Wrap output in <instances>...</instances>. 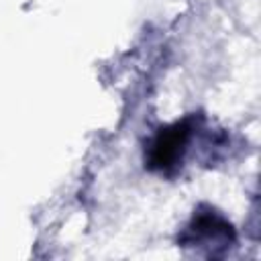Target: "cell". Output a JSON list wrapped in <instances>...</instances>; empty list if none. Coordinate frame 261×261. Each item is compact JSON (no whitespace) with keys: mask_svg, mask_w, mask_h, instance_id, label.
<instances>
[{"mask_svg":"<svg viewBox=\"0 0 261 261\" xmlns=\"http://www.w3.org/2000/svg\"><path fill=\"white\" fill-rule=\"evenodd\" d=\"M188 137H190L188 122H179L171 128L161 130L155 137V141L151 143L149 165L155 169H167V167L175 165L188 145Z\"/></svg>","mask_w":261,"mask_h":261,"instance_id":"cell-1","label":"cell"}]
</instances>
